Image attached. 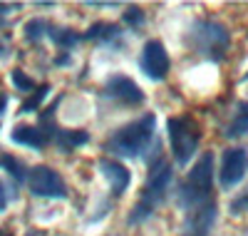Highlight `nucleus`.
I'll return each mask as SVG.
<instances>
[{
	"instance_id": "obj_1",
	"label": "nucleus",
	"mask_w": 248,
	"mask_h": 236,
	"mask_svg": "<svg viewBox=\"0 0 248 236\" xmlns=\"http://www.w3.org/2000/svg\"><path fill=\"white\" fill-rule=\"evenodd\" d=\"M156 142V117L152 112L141 115L139 119L119 127V130L107 139V152L117 157H141L149 152V147Z\"/></svg>"
},
{
	"instance_id": "obj_2",
	"label": "nucleus",
	"mask_w": 248,
	"mask_h": 236,
	"mask_svg": "<svg viewBox=\"0 0 248 236\" xmlns=\"http://www.w3.org/2000/svg\"><path fill=\"white\" fill-rule=\"evenodd\" d=\"M209 202H214V154L206 152L194 162L189 177L179 186L176 204L184 211H194Z\"/></svg>"
},
{
	"instance_id": "obj_3",
	"label": "nucleus",
	"mask_w": 248,
	"mask_h": 236,
	"mask_svg": "<svg viewBox=\"0 0 248 236\" xmlns=\"http://www.w3.org/2000/svg\"><path fill=\"white\" fill-rule=\"evenodd\" d=\"M186 45L203 60L223 62L231 50V33L218 20H196L186 35Z\"/></svg>"
},
{
	"instance_id": "obj_4",
	"label": "nucleus",
	"mask_w": 248,
	"mask_h": 236,
	"mask_svg": "<svg viewBox=\"0 0 248 236\" xmlns=\"http://www.w3.org/2000/svg\"><path fill=\"white\" fill-rule=\"evenodd\" d=\"M171 164L167 159H159L154 164H149V177H147V184L141 189V197L137 202V206L132 209V214L127 217V224H141L144 219H149L152 214L156 211V206L167 199V191L171 186Z\"/></svg>"
},
{
	"instance_id": "obj_5",
	"label": "nucleus",
	"mask_w": 248,
	"mask_h": 236,
	"mask_svg": "<svg viewBox=\"0 0 248 236\" xmlns=\"http://www.w3.org/2000/svg\"><path fill=\"white\" fill-rule=\"evenodd\" d=\"M167 132H169L171 154H174L176 164L179 167H186V164L191 162V157L196 154L199 142H201L199 124L191 117H169Z\"/></svg>"
},
{
	"instance_id": "obj_6",
	"label": "nucleus",
	"mask_w": 248,
	"mask_h": 236,
	"mask_svg": "<svg viewBox=\"0 0 248 236\" xmlns=\"http://www.w3.org/2000/svg\"><path fill=\"white\" fill-rule=\"evenodd\" d=\"M28 186L35 197H47V199L67 197V186L62 182V177L52 167H45V164H37L28 171Z\"/></svg>"
},
{
	"instance_id": "obj_7",
	"label": "nucleus",
	"mask_w": 248,
	"mask_h": 236,
	"mask_svg": "<svg viewBox=\"0 0 248 236\" xmlns=\"http://www.w3.org/2000/svg\"><path fill=\"white\" fill-rule=\"evenodd\" d=\"M248 171V149L246 147H229L221 157V189L231 191L236 184H241V179L246 177Z\"/></svg>"
},
{
	"instance_id": "obj_8",
	"label": "nucleus",
	"mask_w": 248,
	"mask_h": 236,
	"mask_svg": "<svg viewBox=\"0 0 248 236\" xmlns=\"http://www.w3.org/2000/svg\"><path fill=\"white\" fill-rule=\"evenodd\" d=\"M139 67H141V72L147 75L149 80L161 82L164 77L169 75V67H171V60H169L167 48H164L159 40H147V42H144L141 55H139Z\"/></svg>"
},
{
	"instance_id": "obj_9",
	"label": "nucleus",
	"mask_w": 248,
	"mask_h": 236,
	"mask_svg": "<svg viewBox=\"0 0 248 236\" xmlns=\"http://www.w3.org/2000/svg\"><path fill=\"white\" fill-rule=\"evenodd\" d=\"M105 95L112 97V100H119L124 104H141L144 102L141 87L127 75H112L105 82Z\"/></svg>"
},
{
	"instance_id": "obj_10",
	"label": "nucleus",
	"mask_w": 248,
	"mask_h": 236,
	"mask_svg": "<svg viewBox=\"0 0 248 236\" xmlns=\"http://www.w3.org/2000/svg\"><path fill=\"white\" fill-rule=\"evenodd\" d=\"M214 221H216V202H209L186 214L181 236H209Z\"/></svg>"
},
{
	"instance_id": "obj_11",
	"label": "nucleus",
	"mask_w": 248,
	"mask_h": 236,
	"mask_svg": "<svg viewBox=\"0 0 248 236\" xmlns=\"http://www.w3.org/2000/svg\"><path fill=\"white\" fill-rule=\"evenodd\" d=\"M99 171H102V174H105V179L109 182V186H112V194H114V197H122L124 191L129 189L132 174H129V169L124 167L122 162L105 157V159H99Z\"/></svg>"
},
{
	"instance_id": "obj_12",
	"label": "nucleus",
	"mask_w": 248,
	"mask_h": 236,
	"mask_svg": "<svg viewBox=\"0 0 248 236\" xmlns=\"http://www.w3.org/2000/svg\"><path fill=\"white\" fill-rule=\"evenodd\" d=\"M82 40H92V42H99V45H107V48H117V50L124 48L119 25H114V23H105V20H99V23L90 25V30L82 35Z\"/></svg>"
},
{
	"instance_id": "obj_13",
	"label": "nucleus",
	"mask_w": 248,
	"mask_h": 236,
	"mask_svg": "<svg viewBox=\"0 0 248 236\" xmlns=\"http://www.w3.org/2000/svg\"><path fill=\"white\" fill-rule=\"evenodd\" d=\"M10 139L15 144L23 147H32V149H45L50 144V137L45 135L43 127H32V124H17L10 132Z\"/></svg>"
},
{
	"instance_id": "obj_14",
	"label": "nucleus",
	"mask_w": 248,
	"mask_h": 236,
	"mask_svg": "<svg viewBox=\"0 0 248 236\" xmlns=\"http://www.w3.org/2000/svg\"><path fill=\"white\" fill-rule=\"evenodd\" d=\"M50 142H55L62 152H72L75 147H82V144H87L90 142V135L85 130H52L50 135Z\"/></svg>"
},
{
	"instance_id": "obj_15",
	"label": "nucleus",
	"mask_w": 248,
	"mask_h": 236,
	"mask_svg": "<svg viewBox=\"0 0 248 236\" xmlns=\"http://www.w3.org/2000/svg\"><path fill=\"white\" fill-rule=\"evenodd\" d=\"M229 139H236V137H246L248 135V102H238L236 104V115L231 119V124L226 127L223 132Z\"/></svg>"
},
{
	"instance_id": "obj_16",
	"label": "nucleus",
	"mask_w": 248,
	"mask_h": 236,
	"mask_svg": "<svg viewBox=\"0 0 248 236\" xmlns=\"http://www.w3.org/2000/svg\"><path fill=\"white\" fill-rule=\"evenodd\" d=\"M47 37L55 42L57 48H62V50H72L77 42H82V35L79 33H75L72 28H57V25H50Z\"/></svg>"
},
{
	"instance_id": "obj_17",
	"label": "nucleus",
	"mask_w": 248,
	"mask_h": 236,
	"mask_svg": "<svg viewBox=\"0 0 248 236\" xmlns=\"http://www.w3.org/2000/svg\"><path fill=\"white\" fill-rule=\"evenodd\" d=\"M0 169H5V171H8V174H10L17 184H20V182H25V179H28V171H30L23 162L15 159V157H10V154L0 157Z\"/></svg>"
},
{
	"instance_id": "obj_18",
	"label": "nucleus",
	"mask_w": 248,
	"mask_h": 236,
	"mask_svg": "<svg viewBox=\"0 0 248 236\" xmlns=\"http://www.w3.org/2000/svg\"><path fill=\"white\" fill-rule=\"evenodd\" d=\"M50 84H40V87H35V92L20 104V115H30V112H35V110H40V104L45 102V97L50 95Z\"/></svg>"
},
{
	"instance_id": "obj_19",
	"label": "nucleus",
	"mask_w": 248,
	"mask_h": 236,
	"mask_svg": "<svg viewBox=\"0 0 248 236\" xmlns=\"http://www.w3.org/2000/svg\"><path fill=\"white\" fill-rule=\"evenodd\" d=\"M47 30H50V23H47V20H43V17L28 20V23H25V28H23V33H25V40H30V42L43 40V37L47 35Z\"/></svg>"
},
{
	"instance_id": "obj_20",
	"label": "nucleus",
	"mask_w": 248,
	"mask_h": 236,
	"mask_svg": "<svg viewBox=\"0 0 248 236\" xmlns=\"http://www.w3.org/2000/svg\"><path fill=\"white\" fill-rule=\"evenodd\" d=\"M122 20H124V23H127L132 30H137V28L144 25V10H141L139 5H129L127 10L122 13Z\"/></svg>"
},
{
	"instance_id": "obj_21",
	"label": "nucleus",
	"mask_w": 248,
	"mask_h": 236,
	"mask_svg": "<svg viewBox=\"0 0 248 236\" xmlns=\"http://www.w3.org/2000/svg\"><path fill=\"white\" fill-rule=\"evenodd\" d=\"M10 80H13V84H15L20 92H35V82H32V77H28L23 70H13V72H10Z\"/></svg>"
},
{
	"instance_id": "obj_22",
	"label": "nucleus",
	"mask_w": 248,
	"mask_h": 236,
	"mask_svg": "<svg viewBox=\"0 0 248 236\" xmlns=\"http://www.w3.org/2000/svg\"><path fill=\"white\" fill-rule=\"evenodd\" d=\"M8 202H10V197L5 194V184H3V179H0V211H5Z\"/></svg>"
},
{
	"instance_id": "obj_23",
	"label": "nucleus",
	"mask_w": 248,
	"mask_h": 236,
	"mask_svg": "<svg viewBox=\"0 0 248 236\" xmlns=\"http://www.w3.org/2000/svg\"><path fill=\"white\" fill-rule=\"evenodd\" d=\"M70 62H72V55H70V52L57 55V57H55V65H60V67H62V65H70Z\"/></svg>"
},
{
	"instance_id": "obj_24",
	"label": "nucleus",
	"mask_w": 248,
	"mask_h": 236,
	"mask_svg": "<svg viewBox=\"0 0 248 236\" xmlns=\"http://www.w3.org/2000/svg\"><path fill=\"white\" fill-rule=\"evenodd\" d=\"M5 107H8V97H5V95H0V115L5 112Z\"/></svg>"
},
{
	"instance_id": "obj_25",
	"label": "nucleus",
	"mask_w": 248,
	"mask_h": 236,
	"mask_svg": "<svg viewBox=\"0 0 248 236\" xmlns=\"http://www.w3.org/2000/svg\"><path fill=\"white\" fill-rule=\"evenodd\" d=\"M0 236H13L10 231H5V229H0Z\"/></svg>"
},
{
	"instance_id": "obj_26",
	"label": "nucleus",
	"mask_w": 248,
	"mask_h": 236,
	"mask_svg": "<svg viewBox=\"0 0 248 236\" xmlns=\"http://www.w3.org/2000/svg\"><path fill=\"white\" fill-rule=\"evenodd\" d=\"M5 55V45H3V42H0V57H3Z\"/></svg>"
},
{
	"instance_id": "obj_27",
	"label": "nucleus",
	"mask_w": 248,
	"mask_h": 236,
	"mask_svg": "<svg viewBox=\"0 0 248 236\" xmlns=\"http://www.w3.org/2000/svg\"><path fill=\"white\" fill-rule=\"evenodd\" d=\"M8 23H5V17H0V28H5Z\"/></svg>"
},
{
	"instance_id": "obj_28",
	"label": "nucleus",
	"mask_w": 248,
	"mask_h": 236,
	"mask_svg": "<svg viewBox=\"0 0 248 236\" xmlns=\"http://www.w3.org/2000/svg\"><path fill=\"white\" fill-rule=\"evenodd\" d=\"M243 80H246V82H248V75H246V77H243Z\"/></svg>"
}]
</instances>
